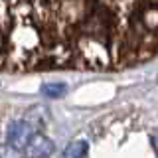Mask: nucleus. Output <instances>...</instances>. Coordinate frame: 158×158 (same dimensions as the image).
Wrapping results in <instances>:
<instances>
[{"mask_svg": "<svg viewBox=\"0 0 158 158\" xmlns=\"http://www.w3.org/2000/svg\"><path fill=\"white\" fill-rule=\"evenodd\" d=\"M2 69L115 71L158 56V2H2Z\"/></svg>", "mask_w": 158, "mask_h": 158, "instance_id": "obj_1", "label": "nucleus"}, {"mask_svg": "<svg viewBox=\"0 0 158 158\" xmlns=\"http://www.w3.org/2000/svg\"><path fill=\"white\" fill-rule=\"evenodd\" d=\"M32 140V127L26 123H16L10 128V142L14 148H24Z\"/></svg>", "mask_w": 158, "mask_h": 158, "instance_id": "obj_2", "label": "nucleus"}, {"mask_svg": "<svg viewBox=\"0 0 158 158\" xmlns=\"http://www.w3.org/2000/svg\"><path fill=\"white\" fill-rule=\"evenodd\" d=\"M53 152V144L52 140L44 136H34L28 144V154L32 158H44V156H49Z\"/></svg>", "mask_w": 158, "mask_h": 158, "instance_id": "obj_3", "label": "nucleus"}, {"mask_svg": "<svg viewBox=\"0 0 158 158\" xmlns=\"http://www.w3.org/2000/svg\"><path fill=\"white\" fill-rule=\"evenodd\" d=\"M85 152H87V142L77 140V142H71L65 148V158H83Z\"/></svg>", "mask_w": 158, "mask_h": 158, "instance_id": "obj_4", "label": "nucleus"}, {"mask_svg": "<svg viewBox=\"0 0 158 158\" xmlns=\"http://www.w3.org/2000/svg\"><path fill=\"white\" fill-rule=\"evenodd\" d=\"M63 85H46L44 87V93H48L49 97H57V95H63Z\"/></svg>", "mask_w": 158, "mask_h": 158, "instance_id": "obj_5", "label": "nucleus"}]
</instances>
